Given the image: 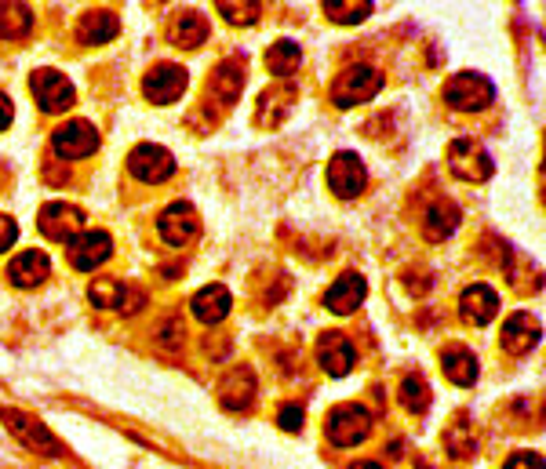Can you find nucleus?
<instances>
[{"label":"nucleus","instance_id":"f257e3e1","mask_svg":"<svg viewBox=\"0 0 546 469\" xmlns=\"http://www.w3.org/2000/svg\"><path fill=\"white\" fill-rule=\"evenodd\" d=\"M383 91V73L372 70V66H350L335 77L332 84V102L339 110H350V106H361V102L375 99Z\"/></svg>","mask_w":546,"mask_h":469},{"label":"nucleus","instance_id":"f03ea898","mask_svg":"<svg viewBox=\"0 0 546 469\" xmlns=\"http://www.w3.org/2000/svg\"><path fill=\"white\" fill-rule=\"evenodd\" d=\"M492 99H496V88H492V80L481 77V73H470V70L455 73L445 84V102L459 113H481L492 106Z\"/></svg>","mask_w":546,"mask_h":469},{"label":"nucleus","instance_id":"7ed1b4c3","mask_svg":"<svg viewBox=\"0 0 546 469\" xmlns=\"http://www.w3.org/2000/svg\"><path fill=\"white\" fill-rule=\"evenodd\" d=\"M0 422H4V426H8L30 451H41L48 459H59L62 455L59 437H55L37 415H26V411H19V408H0Z\"/></svg>","mask_w":546,"mask_h":469},{"label":"nucleus","instance_id":"20e7f679","mask_svg":"<svg viewBox=\"0 0 546 469\" xmlns=\"http://www.w3.org/2000/svg\"><path fill=\"white\" fill-rule=\"evenodd\" d=\"M324 430H328V440L335 448H354V444H361L372 433V415L361 404H339V408H332Z\"/></svg>","mask_w":546,"mask_h":469},{"label":"nucleus","instance_id":"39448f33","mask_svg":"<svg viewBox=\"0 0 546 469\" xmlns=\"http://www.w3.org/2000/svg\"><path fill=\"white\" fill-rule=\"evenodd\" d=\"M448 171L463 182H485L492 179V157L481 150V142L474 139H455L448 146Z\"/></svg>","mask_w":546,"mask_h":469},{"label":"nucleus","instance_id":"423d86ee","mask_svg":"<svg viewBox=\"0 0 546 469\" xmlns=\"http://www.w3.org/2000/svg\"><path fill=\"white\" fill-rule=\"evenodd\" d=\"M95 150H99V131L88 120H70L51 135V153L59 160H84Z\"/></svg>","mask_w":546,"mask_h":469},{"label":"nucleus","instance_id":"0eeeda50","mask_svg":"<svg viewBox=\"0 0 546 469\" xmlns=\"http://www.w3.org/2000/svg\"><path fill=\"white\" fill-rule=\"evenodd\" d=\"M186 84H190V77H186L182 66H175V62H157V66H150L146 77H142V95L150 102H157V106H172L182 91H186Z\"/></svg>","mask_w":546,"mask_h":469},{"label":"nucleus","instance_id":"6e6552de","mask_svg":"<svg viewBox=\"0 0 546 469\" xmlns=\"http://www.w3.org/2000/svg\"><path fill=\"white\" fill-rule=\"evenodd\" d=\"M110 255H113V240L106 230H84L66 244V259H70L73 270H81V273L99 270Z\"/></svg>","mask_w":546,"mask_h":469},{"label":"nucleus","instance_id":"1a4fd4ad","mask_svg":"<svg viewBox=\"0 0 546 469\" xmlns=\"http://www.w3.org/2000/svg\"><path fill=\"white\" fill-rule=\"evenodd\" d=\"M364 182H368V171H364V164L357 153L343 150L328 160V186H332L335 197H343V200L361 197Z\"/></svg>","mask_w":546,"mask_h":469},{"label":"nucleus","instance_id":"9d476101","mask_svg":"<svg viewBox=\"0 0 546 469\" xmlns=\"http://www.w3.org/2000/svg\"><path fill=\"white\" fill-rule=\"evenodd\" d=\"M37 230L48 240H59V244H70L77 233H84V211L77 204H44L41 215H37Z\"/></svg>","mask_w":546,"mask_h":469},{"label":"nucleus","instance_id":"9b49d317","mask_svg":"<svg viewBox=\"0 0 546 469\" xmlns=\"http://www.w3.org/2000/svg\"><path fill=\"white\" fill-rule=\"evenodd\" d=\"M30 91L33 99H37V106H41L44 113H62L73 106V84L66 77H62L59 70H37L30 77Z\"/></svg>","mask_w":546,"mask_h":469},{"label":"nucleus","instance_id":"f8f14e48","mask_svg":"<svg viewBox=\"0 0 546 469\" xmlns=\"http://www.w3.org/2000/svg\"><path fill=\"white\" fill-rule=\"evenodd\" d=\"M128 171H132L139 182H164L175 175V157L164 146H153V142H142L128 153Z\"/></svg>","mask_w":546,"mask_h":469},{"label":"nucleus","instance_id":"ddd939ff","mask_svg":"<svg viewBox=\"0 0 546 469\" xmlns=\"http://www.w3.org/2000/svg\"><path fill=\"white\" fill-rule=\"evenodd\" d=\"M157 230H161V237L168 240L172 248H182V244H190V240L201 233V219H197L193 204H186V200H175V204H168V208L161 211V219H157Z\"/></svg>","mask_w":546,"mask_h":469},{"label":"nucleus","instance_id":"4468645a","mask_svg":"<svg viewBox=\"0 0 546 469\" xmlns=\"http://www.w3.org/2000/svg\"><path fill=\"white\" fill-rule=\"evenodd\" d=\"M317 360H321V368L328 371L332 379H343V375L354 371L357 350H354V342L343 339L339 331H328V335L317 339Z\"/></svg>","mask_w":546,"mask_h":469},{"label":"nucleus","instance_id":"2eb2a0df","mask_svg":"<svg viewBox=\"0 0 546 469\" xmlns=\"http://www.w3.org/2000/svg\"><path fill=\"white\" fill-rule=\"evenodd\" d=\"M88 299H91V306H99V310H110V306H117V310H124V313L142 310V291L132 288V284H121V280H110V277L95 280L88 288Z\"/></svg>","mask_w":546,"mask_h":469},{"label":"nucleus","instance_id":"dca6fc26","mask_svg":"<svg viewBox=\"0 0 546 469\" xmlns=\"http://www.w3.org/2000/svg\"><path fill=\"white\" fill-rule=\"evenodd\" d=\"M244 88V55H233V59L219 62L215 66V73L208 77V95H212L219 106H233L237 102V95H241Z\"/></svg>","mask_w":546,"mask_h":469},{"label":"nucleus","instance_id":"f3484780","mask_svg":"<svg viewBox=\"0 0 546 469\" xmlns=\"http://www.w3.org/2000/svg\"><path fill=\"white\" fill-rule=\"evenodd\" d=\"M364 295H368V284H364L361 273H343V277L328 288L324 306H328L335 317H350V313H357V306L364 302Z\"/></svg>","mask_w":546,"mask_h":469},{"label":"nucleus","instance_id":"a211bd4d","mask_svg":"<svg viewBox=\"0 0 546 469\" xmlns=\"http://www.w3.org/2000/svg\"><path fill=\"white\" fill-rule=\"evenodd\" d=\"M499 313V295L496 288H488V284H470L463 291V299H459V317L466 324H492Z\"/></svg>","mask_w":546,"mask_h":469},{"label":"nucleus","instance_id":"6ab92c4d","mask_svg":"<svg viewBox=\"0 0 546 469\" xmlns=\"http://www.w3.org/2000/svg\"><path fill=\"white\" fill-rule=\"evenodd\" d=\"M219 404L226 411H248L255 404V375L252 368H233L219 382Z\"/></svg>","mask_w":546,"mask_h":469},{"label":"nucleus","instance_id":"aec40b11","mask_svg":"<svg viewBox=\"0 0 546 469\" xmlns=\"http://www.w3.org/2000/svg\"><path fill=\"white\" fill-rule=\"evenodd\" d=\"M536 342H539V320L532 313H514L503 324V350L510 357H525Z\"/></svg>","mask_w":546,"mask_h":469},{"label":"nucleus","instance_id":"412c9836","mask_svg":"<svg viewBox=\"0 0 546 469\" xmlns=\"http://www.w3.org/2000/svg\"><path fill=\"white\" fill-rule=\"evenodd\" d=\"M48 270L51 262L44 251H22V255H15L8 266V280L15 284V288H37V284H44L48 280Z\"/></svg>","mask_w":546,"mask_h":469},{"label":"nucleus","instance_id":"4be33fe9","mask_svg":"<svg viewBox=\"0 0 546 469\" xmlns=\"http://www.w3.org/2000/svg\"><path fill=\"white\" fill-rule=\"evenodd\" d=\"M230 310L233 299L223 284H208V288H201L193 295V317L201 320V324H223L230 317Z\"/></svg>","mask_w":546,"mask_h":469},{"label":"nucleus","instance_id":"5701e85b","mask_svg":"<svg viewBox=\"0 0 546 469\" xmlns=\"http://www.w3.org/2000/svg\"><path fill=\"white\" fill-rule=\"evenodd\" d=\"M117 30H121L117 15L106 8H95V11H84L81 22H77V40H81V44H110V40L117 37Z\"/></svg>","mask_w":546,"mask_h":469},{"label":"nucleus","instance_id":"b1692460","mask_svg":"<svg viewBox=\"0 0 546 469\" xmlns=\"http://www.w3.org/2000/svg\"><path fill=\"white\" fill-rule=\"evenodd\" d=\"M459 204L455 200H434L430 211L423 215V233L426 240H448L455 230H459Z\"/></svg>","mask_w":546,"mask_h":469},{"label":"nucleus","instance_id":"393cba45","mask_svg":"<svg viewBox=\"0 0 546 469\" xmlns=\"http://www.w3.org/2000/svg\"><path fill=\"white\" fill-rule=\"evenodd\" d=\"M168 37H172V44L175 48H201L204 44V37H208V19H204L201 11H193V8H186V11H179L172 19V30H168Z\"/></svg>","mask_w":546,"mask_h":469},{"label":"nucleus","instance_id":"a878e982","mask_svg":"<svg viewBox=\"0 0 546 469\" xmlns=\"http://www.w3.org/2000/svg\"><path fill=\"white\" fill-rule=\"evenodd\" d=\"M441 368H445L448 382H455V386H474L477 382V357L474 350H466V346H445V353H441Z\"/></svg>","mask_w":546,"mask_h":469},{"label":"nucleus","instance_id":"bb28decb","mask_svg":"<svg viewBox=\"0 0 546 469\" xmlns=\"http://www.w3.org/2000/svg\"><path fill=\"white\" fill-rule=\"evenodd\" d=\"M295 102V91L288 88V84H281V88H266L263 95H259V106H255V120L259 124H281L284 117H288V110H292Z\"/></svg>","mask_w":546,"mask_h":469},{"label":"nucleus","instance_id":"cd10ccee","mask_svg":"<svg viewBox=\"0 0 546 469\" xmlns=\"http://www.w3.org/2000/svg\"><path fill=\"white\" fill-rule=\"evenodd\" d=\"M299 66H303V48H299L295 40H277V44H270V51H266V70H270L273 77H292Z\"/></svg>","mask_w":546,"mask_h":469},{"label":"nucleus","instance_id":"c85d7f7f","mask_svg":"<svg viewBox=\"0 0 546 469\" xmlns=\"http://www.w3.org/2000/svg\"><path fill=\"white\" fill-rule=\"evenodd\" d=\"M33 30L30 4H0V37L4 40H26Z\"/></svg>","mask_w":546,"mask_h":469},{"label":"nucleus","instance_id":"c756f323","mask_svg":"<svg viewBox=\"0 0 546 469\" xmlns=\"http://www.w3.org/2000/svg\"><path fill=\"white\" fill-rule=\"evenodd\" d=\"M372 0H328L324 4V15H328V22H335V26H357V22H364L368 15H372Z\"/></svg>","mask_w":546,"mask_h":469},{"label":"nucleus","instance_id":"7c9ffc66","mask_svg":"<svg viewBox=\"0 0 546 469\" xmlns=\"http://www.w3.org/2000/svg\"><path fill=\"white\" fill-rule=\"evenodd\" d=\"M445 444H448V455H452V459H470V455L477 451V433H474V426H470L466 415H459V419L448 426Z\"/></svg>","mask_w":546,"mask_h":469},{"label":"nucleus","instance_id":"2f4dec72","mask_svg":"<svg viewBox=\"0 0 546 469\" xmlns=\"http://www.w3.org/2000/svg\"><path fill=\"white\" fill-rule=\"evenodd\" d=\"M215 8L233 26H255V22L263 19V4L259 0H219Z\"/></svg>","mask_w":546,"mask_h":469},{"label":"nucleus","instance_id":"473e14b6","mask_svg":"<svg viewBox=\"0 0 546 469\" xmlns=\"http://www.w3.org/2000/svg\"><path fill=\"white\" fill-rule=\"evenodd\" d=\"M401 404L412 415H423L430 408V386L423 382V375H405V382H401Z\"/></svg>","mask_w":546,"mask_h":469},{"label":"nucleus","instance_id":"72a5a7b5","mask_svg":"<svg viewBox=\"0 0 546 469\" xmlns=\"http://www.w3.org/2000/svg\"><path fill=\"white\" fill-rule=\"evenodd\" d=\"M277 426L288 433H299L303 430V408H299V404H281V411H277Z\"/></svg>","mask_w":546,"mask_h":469},{"label":"nucleus","instance_id":"f704fd0d","mask_svg":"<svg viewBox=\"0 0 546 469\" xmlns=\"http://www.w3.org/2000/svg\"><path fill=\"white\" fill-rule=\"evenodd\" d=\"M503 469H543V455H536V451H514Z\"/></svg>","mask_w":546,"mask_h":469},{"label":"nucleus","instance_id":"c9c22d12","mask_svg":"<svg viewBox=\"0 0 546 469\" xmlns=\"http://www.w3.org/2000/svg\"><path fill=\"white\" fill-rule=\"evenodd\" d=\"M19 240V226H15V219H8V215H0V255L11 248Z\"/></svg>","mask_w":546,"mask_h":469},{"label":"nucleus","instance_id":"e433bc0d","mask_svg":"<svg viewBox=\"0 0 546 469\" xmlns=\"http://www.w3.org/2000/svg\"><path fill=\"white\" fill-rule=\"evenodd\" d=\"M11 117H15V106H11V99H8V95H4V91H0V131L8 128Z\"/></svg>","mask_w":546,"mask_h":469},{"label":"nucleus","instance_id":"4c0bfd02","mask_svg":"<svg viewBox=\"0 0 546 469\" xmlns=\"http://www.w3.org/2000/svg\"><path fill=\"white\" fill-rule=\"evenodd\" d=\"M350 469H383V466H379V462H354Z\"/></svg>","mask_w":546,"mask_h":469}]
</instances>
